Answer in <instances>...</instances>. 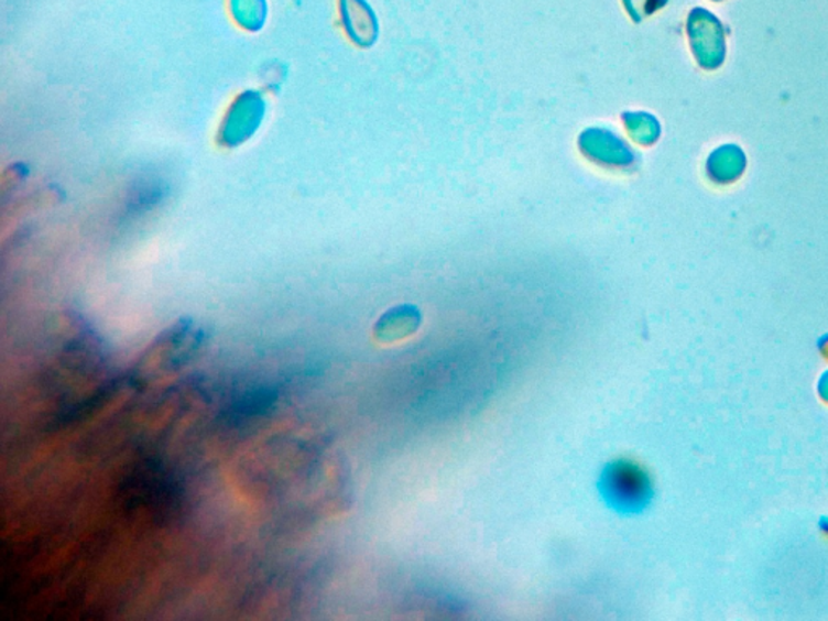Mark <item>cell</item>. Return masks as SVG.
<instances>
[{
    "mask_svg": "<svg viewBox=\"0 0 828 621\" xmlns=\"http://www.w3.org/2000/svg\"><path fill=\"white\" fill-rule=\"evenodd\" d=\"M243 28L258 30L264 23L265 2L264 0H232V12Z\"/></svg>",
    "mask_w": 828,
    "mask_h": 621,
    "instance_id": "obj_5",
    "label": "cell"
},
{
    "mask_svg": "<svg viewBox=\"0 0 828 621\" xmlns=\"http://www.w3.org/2000/svg\"><path fill=\"white\" fill-rule=\"evenodd\" d=\"M578 146L586 159L607 168L631 167L636 161L630 144L609 129H586L579 134Z\"/></svg>",
    "mask_w": 828,
    "mask_h": 621,
    "instance_id": "obj_2",
    "label": "cell"
},
{
    "mask_svg": "<svg viewBox=\"0 0 828 621\" xmlns=\"http://www.w3.org/2000/svg\"><path fill=\"white\" fill-rule=\"evenodd\" d=\"M624 9L628 10L634 22H641L652 10L657 9L655 0H623Z\"/></svg>",
    "mask_w": 828,
    "mask_h": 621,
    "instance_id": "obj_6",
    "label": "cell"
},
{
    "mask_svg": "<svg viewBox=\"0 0 828 621\" xmlns=\"http://www.w3.org/2000/svg\"><path fill=\"white\" fill-rule=\"evenodd\" d=\"M201 330L193 324L181 323L168 329L164 336L155 338L154 344L144 351L137 364L140 378H154L175 371L195 357L203 344Z\"/></svg>",
    "mask_w": 828,
    "mask_h": 621,
    "instance_id": "obj_1",
    "label": "cell"
},
{
    "mask_svg": "<svg viewBox=\"0 0 828 621\" xmlns=\"http://www.w3.org/2000/svg\"><path fill=\"white\" fill-rule=\"evenodd\" d=\"M341 20L348 36L358 46L369 47L379 34L378 19L366 0H340Z\"/></svg>",
    "mask_w": 828,
    "mask_h": 621,
    "instance_id": "obj_3",
    "label": "cell"
},
{
    "mask_svg": "<svg viewBox=\"0 0 828 621\" xmlns=\"http://www.w3.org/2000/svg\"><path fill=\"white\" fill-rule=\"evenodd\" d=\"M624 127H627L628 133L633 138L636 143L649 144L657 141L658 134H661V126L657 120L646 112H624L621 116Z\"/></svg>",
    "mask_w": 828,
    "mask_h": 621,
    "instance_id": "obj_4",
    "label": "cell"
}]
</instances>
